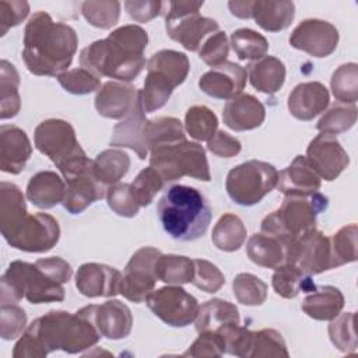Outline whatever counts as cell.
<instances>
[{
	"label": "cell",
	"instance_id": "1",
	"mask_svg": "<svg viewBox=\"0 0 358 358\" xmlns=\"http://www.w3.org/2000/svg\"><path fill=\"white\" fill-rule=\"evenodd\" d=\"M147 45L145 29L134 24L123 25L112 31L108 38L85 46L80 53V64L98 77L129 83L145 67Z\"/></svg>",
	"mask_w": 358,
	"mask_h": 358
},
{
	"label": "cell",
	"instance_id": "2",
	"mask_svg": "<svg viewBox=\"0 0 358 358\" xmlns=\"http://www.w3.org/2000/svg\"><path fill=\"white\" fill-rule=\"evenodd\" d=\"M77 46L78 38L70 25L55 22L48 13L36 11L25 25L22 59L29 73L57 77L67 71Z\"/></svg>",
	"mask_w": 358,
	"mask_h": 358
},
{
	"label": "cell",
	"instance_id": "3",
	"mask_svg": "<svg viewBox=\"0 0 358 358\" xmlns=\"http://www.w3.org/2000/svg\"><path fill=\"white\" fill-rule=\"evenodd\" d=\"M0 231L11 248L28 253L49 252L60 238L57 220L46 213L28 214L22 192L10 182L0 186Z\"/></svg>",
	"mask_w": 358,
	"mask_h": 358
},
{
	"label": "cell",
	"instance_id": "4",
	"mask_svg": "<svg viewBox=\"0 0 358 358\" xmlns=\"http://www.w3.org/2000/svg\"><path fill=\"white\" fill-rule=\"evenodd\" d=\"M157 213L164 231L180 242L201 238L211 221V207L204 194L186 185L171 186L158 200Z\"/></svg>",
	"mask_w": 358,
	"mask_h": 358
},
{
	"label": "cell",
	"instance_id": "5",
	"mask_svg": "<svg viewBox=\"0 0 358 358\" xmlns=\"http://www.w3.org/2000/svg\"><path fill=\"white\" fill-rule=\"evenodd\" d=\"M94 309L95 305H87L76 313L50 310L35 319V331L45 350L78 354L95 345L102 336L94 322Z\"/></svg>",
	"mask_w": 358,
	"mask_h": 358
},
{
	"label": "cell",
	"instance_id": "6",
	"mask_svg": "<svg viewBox=\"0 0 358 358\" xmlns=\"http://www.w3.org/2000/svg\"><path fill=\"white\" fill-rule=\"evenodd\" d=\"M327 207V196L319 192L287 194L281 206L264 217L260 232L278 238L288 248L295 238L316 227L317 215L326 211Z\"/></svg>",
	"mask_w": 358,
	"mask_h": 358
},
{
	"label": "cell",
	"instance_id": "7",
	"mask_svg": "<svg viewBox=\"0 0 358 358\" xmlns=\"http://www.w3.org/2000/svg\"><path fill=\"white\" fill-rule=\"evenodd\" d=\"M35 147L49 157L67 180L85 171L92 161L87 157L76 137L74 127L63 119H46L41 122L34 133Z\"/></svg>",
	"mask_w": 358,
	"mask_h": 358
},
{
	"label": "cell",
	"instance_id": "8",
	"mask_svg": "<svg viewBox=\"0 0 358 358\" xmlns=\"http://www.w3.org/2000/svg\"><path fill=\"white\" fill-rule=\"evenodd\" d=\"M22 298L35 305L60 302L64 299V288L35 263L15 260L1 275L0 302L17 303Z\"/></svg>",
	"mask_w": 358,
	"mask_h": 358
},
{
	"label": "cell",
	"instance_id": "9",
	"mask_svg": "<svg viewBox=\"0 0 358 358\" xmlns=\"http://www.w3.org/2000/svg\"><path fill=\"white\" fill-rule=\"evenodd\" d=\"M150 166H152L165 183L183 176L210 182V166L206 150L199 143L180 140L155 145L150 150Z\"/></svg>",
	"mask_w": 358,
	"mask_h": 358
},
{
	"label": "cell",
	"instance_id": "10",
	"mask_svg": "<svg viewBox=\"0 0 358 358\" xmlns=\"http://www.w3.org/2000/svg\"><path fill=\"white\" fill-rule=\"evenodd\" d=\"M278 171L268 162L250 159L234 166L225 180L229 199L239 206L260 203L277 185Z\"/></svg>",
	"mask_w": 358,
	"mask_h": 358
},
{
	"label": "cell",
	"instance_id": "11",
	"mask_svg": "<svg viewBox=\"0 0 358 358\" xmlns=\"http://www.w3.org/2000/svg\"><path fill=\"white\" fill-rule=\"evenodd\" d=\"M203 4L204 1H171L165 15L168 36L190 52H199L201 41L220 28L215 20L199 13Z\"/></svg>",
	"mask_w": 358,
	"mask_h": 358
},
{
	"label": "cell",
	"instance_id": "12",
	"mask_svg": "<svg viewBox=\"0 0 358 358\" xmlns=\"http://www.w3.org/2000/svg\"><path fill=\"white\" fill-rule=\"evenodd\" d=\"M148 309L172 327H186L194 322L199 312L197 299L179 285L154 289L145 299Z\"/></svg>",
	"mask_w": 358,
	"mask_h": 358
},
{
	"label": "cell",
	"instance_id": "13",
	"mask_svg": "<svg viewBox=\"0 0 358 358\" xmlns=\"http://www.w3.org/2000/svg\"><path fill=\"white\" fill-rule=\"evenodd\" d=\"M159 255L161 250L151 246H143L133 253L122 274L120 295L134 303H141L147 299L158 281L155 262Z\"/></svg>",
	"mask_w": 358,
	"mask_h": 358
},
{
	"label": "cell",
	"instance_id": "14",
	"mask_svg": "<svg viewBox=\"0 0 358 358\" xmlns=\"http://www.w3.org/2000/svg\"><path fill=\"white\" fill-rule=\"evenodd\" d=\"M287 263L313 275L334 268L330 238L316 227L295 238L287 248Z\"/></svg>",
	"mask_w": 358,
	"mask_h": 358
},
{
	"label": "cell",
	"instance_id": "15",
	"mask_svg": "<svg viewBox=\"0 0 358 358\" xmlns=\"http://www.w3.org/2000/svg\"><path fill=\"white\" fill-rule=\"evenodd\" d=\"M338 38L337 28L329 21L308 18L294 28L289 45L313 57H327L336 50Z\"/></svg>",
	"mask_w": 358,
	"mask_h": 358
},
{
	"label": "cell",
	"instance_id": "16",
	"mask_svg": "<svg viewBox=\"0 0 358 358\" xmlns=\"http://www.w3.org/2000/svg\"><path fill=\"white\" fill-rule=\"evenodd\" d=\"M306 159L320 179L334 180L348 166L350 157L333 134H317L306 148Z\"/></svg>",
	"mask_w": 358,
	"mask_h": 358
},
{
	"label": "cell",
	"instance_id": "17",
	"mask_svg": "<svg viewBox=\"0 0 358 358\" xmlns=\"http://www.w3.org/2000/svg\"><path fill=\"white\" fill-rule=\"evenodd\" d=\"M246 69L234 62H225L204 73L199 80V88L211 98L229 101L242 94L246 85Z\"/></svg>",
	"mask_w": 358,
	"mask_h": 358
},
{
	"label": "cell",
	"instance_id": "18",
	"mask_svg": "<svg viewBox=\"0 0 358 358\" xmlns=\"http://www.w3.org/2000/svg\"><path fill=\"white\" fill-rule=\"evenodd\" d=\"M122 273L101 263H84L76 273V287L84 296H115L120 294Z\"/></svg>",
	"mask_w": 358,
	"mask_h": 358
},
{
	"label": "cell",
	"instance_id": "19",
	"mask_svg": "<svg viewBox=\"0 0 358 358\" xmlns=\"http://www.w3.org/2000/svg\"><path fill=\"white\" fill-rule=\"evenodd\" d=\"M64 182L66 193L62 204L70 214H80L92 203L106 196L108 187L92 173V164L85 171Z\"/></svg>",
	"mask_w": 358,
	"mask_h": 358
},
{
	"label": "cell",
	"instance_id": "20",
	"mask_svg": "<svg viewBox=\"0 0 358 358\" xmlns=\"http://www.w3.org/2000/svg\"><path fill=\"white\" fill-rule=\"evenodd\" d=\"M140 90L120 81L105 83L95 96L96 112L106 119H123L134 108Z\"/></svg>",
	"mask_w": 358,
	"mask_h": 358
},
{
	"label": "cell",
	"instance_id": "21",
	"mask_svg": "<svg viewBox=\"0 0 358 358\" xmlns=\"http://www.w3.org/2000/svg\"><path fill=\"white\" fill-rule=\"evenodd\" d=\"M148 119H145V110L141 102V92L133 108V110L126 116L124 120L113 127L110 145L112 147H126L133 150L140 159H145L150 154L148 145L144 137V127Z\"/></svg>",
	"mask_w": 358,
	"mask_h": 358
},
{
	"label": "cell",
	"instance_id": "22",
	"mask_svg": "<svg viewBox=\"0 0 358 358\" xmlns=\"http://www.w3.org/2000/svg\"><path fill=\"white\" fill-rule=\"evenodd\" d=\"M32 154V145L27 133L13 124L0 127V169L18 175Z\"/></svg>",
	"mask_w": 358,
	"mask_h": 358
},
{
	"label": "cell",
	"instance_id": "23",
	"mask_svg": "<svg viewBox=\"0 0 358 358\" xmlns=\"http://www.w3.org/2000/svg\"><path fill=\"white\" fill-rule=\"evenodd\" d=\"M330 101L329 90L319 81L298 84L288 95L287 108L298 120H312L327 108Z\"/></svg>",
	"mask_w": 358,
	"mask_h": 358
},
{
	"label": "cell",
	"instance_id": "24",
	"mask_svg": "<svg viewBox=\"0 0 358 358\" xmlns=\"http://www.w3.org/2000/svg\"><path fill=\"white\" fill-rule=\"evenodd\" d=\"M266 117L263 103L250 94H239L227 101L222 109V120L234 131L253 130L259 127Z\"/></svg>",
	"mask_w": 358,
	"mask_h": 358
},
{
	"label": "cell",
	"instance_id": "25",
	"mask_svg": "<svg viewBox=\"0 0 358 358\" xmlns=\"http://www.w3.org/2000/svg\"><path fill=\"white\" fill-rule=\"evenodd\" d=\"M94 322L101 336L109 340L126 338L133 327V316L129 306L117 299L95 305Z\"/></svg>",
	"mask_w": 358,
	"mask_h": 358
},
{
	"label": "cell",
	"instance_id": "26",
	"mask_svg": "<svg viewBox=\"0 0 358 358\" xmlns=\"http://www.w3.org/2000/svg\"><path fill=\"white\" fill-rule=\"evenodd\" d=\"M322 179L310 166L305 155H296L292 162L278 173L277 189L282 194H309L320 189Z\"/></svg>",
	"mask_w": 358,
	"mask_h": 358
},
{
	"label": "cell",
	"instance_id": "27",
	"mask_svg": "<svg viewBox=\"0 0 358 358\" xmlns=\"http://www.w3.org/2000/svg\"><path fill=\"white\" fill-rule=\"evenodd\" d=\"M66 182L53 171H41L31 176L27 185V199L38 208H52L63 203Z\"/></svg>",
	"mask_w": 358,
	"mask_h": 358
},
{
	"label": "cell",
	"instance_id": "28",
	"mask_svg": "<svg viewBox=\"0 0 358 358\" xmlns=\"http://www.w3.org/2000/svg\"><path fill=\"white\" fill-rule=\"evenodd\" d=\"M295 17V4L288 0H257L252 3V18L267 32H280L291 25Z\"/></svg>",
	"mask_w": 358,
	"mask_h": 358
},
{
	"label": "cell",
	"instance_id": "29",
	"mask_svg": "<svg viewBox=\"0 0 358 358\" xmlns=\"http://www.w3.org/2000/svg\"><path fill=\"white\" fill-rule=\"evenodd\" d=\"M343 292L333 285L316 287L302 301V310L315 320H331L344 308Z\"/></svg>",
	"mask_w": 358,
	"mask_h": 358
},
{
	"label": "cell",
	"instance_id": "30",
	"mask_svg": "<svg viewBox=\"0 0 358 358\" xmlns=\"http://www.w3.org/2000/svg\"><path fill=\"white\" fill-rule=\"evenodd\" d=\"M252 87L264 94H275L285 81V66L274 56H263L250 62L246 69Z\"/></svg>",
	"mask_w": 358,
	"mask_h": 358
},
{
	"label": "cell",
	"instance_id": "31",
	"mask_svg": "<svg viewBox=\"0 0 358 358\" xmlns=\"http://www.w3.org/2000/svg\"><path fill=\"white\" fill-rule=\"evenodd\" d=\"M248 257L257 266L277 268L287 263V248L275 236L263 232L253 234L246 245Z\"/></svg>",
	"mask_w": 358,
	"mask_h": 358
},
{
	"label": "cell",
	"instance_id": "32",
	"mask_svg": "<svg viewBox=\"0 0 358 358\" xmlns=\"http://www.w3.org/2000/svg\"><path fill=\"white\" fill-rule=\"evenodd\" d=\"M194 322L197 333L217 331L224 326L239 323L241 316L238 308L234 303L220 298H213L199 306Z\"/></svg>",
	"mask_w": 358,
	"mask_h": 358
},
{
	"label": "cell",
	"instance_id": "33",
	"mask_svg": "<svg viewBox=\"0 0 358 358\" xmlns=\"http://www.w3.org/2000/svg\"><path fill=\"white\" fill-rule=\"evenodd\" d=\"M271 285L277 295L287 299L295 298L299 292L309 294L316 288L312 275L291 263H285L275 268L271 277Z\"/></svg>",
	"mask_w": 358,
	"mask_h": 358
},
{
	"label": "cell",
	"instance_id": "34",
	"mask_svg": "<svg viewBox=\"0 0 358 358\" xmlns=\"http://www.w3.org/2000/svg\"><path fill=\"white\" fill-rule=\"evenodd\" d=\"M130 157L119 148H108L101 151L92 161V173L105 186L119 183L129 172Z\"/></svg>",
	"mask_w": 358,
	"mask_h": 358
},
{
	"label": "cell",
	"instance_id": "35",
	"mask_svg": "<svg viewBox=\"0 0 358 358\" xmlns=\"http://www.w3.org/2000/svg\"><path fill=\"white\" fill-rule=\"evenodd\" d=\"M246 227L242 220L231 213L220 217L211 232L214 246L222 252H235L246 241Z\"/></svg>",
	"mask_w": 358,
	"mask_h": 358
},
{
	"label": "cell",
	"instance_id": "36",
	"mask_svg": "<svg viewBox=\"0 0 358 358\" xmlns=\"http://www.w3.org/2000/svg\"><path fill=\"white\" fill-rule=\"evenodd\" d=\"M20 74L14 64L7 60L0 62V117L1 120L17 116L21 108L18 94Z\"/></svg>",
	"mask_w": 358,
	"mask_h": 358
},
{
	"label": "cell",
	"instance_id": "37",
	"mask_svg": "<svg viewBox=\"0 0 358 358\" xmlns=\"http://www.w3.org/2000/svg\"><path fill=\"white\" fill-rule=\"evenodd\" d=\"M175 88L176 85L168 76L158 70L147 69L144 88L140 90L141 102L145 113H151L161 109L168 102Z\"/></svg>",
	"mask_w": 358,
	"mask_h": 358
},
{
	"label": "cell",
	"instance_id": "38",
	"mask_svg": "<svg viewBox=\"0 0 358 358\" xmlns=\"http://www.w3.org/2000/svg\"><path fill=\"white\" fill-rule=\"evenodd\" d=\"M193 273V260L186 256L161 253L155 262L157 278L169 285H182L192 282Z\"/></svg>",
	"mask_w": 358,
	"mask_h": 358
},
{
	"label": "cell",
	"instance_id": "39",
	"mask_svg": "<svg viewBox=\"0 0 358 358\" xmlns=\"http://www.w3.org/2000/svg\"><path fill=\"white\" fill-rule=\"evenodd\" d=\"M147 69L164 73L178 87L186 80L190 70V63L185 53L172 49H162L150 57L147 62Z\"/></svg>",
	"mask_w": 358,
	"mask_h": 358
},
{
	"label": "cell",
	"instance_id": "40",
	"mask_svg": "<svg viewBox=\"0 0 358 358\" xmlns=\"http://www.w3.org/2000/svg\"><path fill=\"white\" fill-rule=\"evenodd\" d=\"M144 137L148 150L155 145L186 140L182 122L172 116H162L147 120L144 127Z\"/></svg>",
	"mask_w": 358,
	"mask_h": 358
},
{
	"label": "cell",
	"instance_id": "41",
	"mask_svg": "<svg viewBox=\"0 0 358 358\" xmlns=\"http://www.w3.org/2000/svg\"><path fill=\"white\" fill-rule=\"evenodd\" d=\"M229 45L239 60L255 62L266 56L268 50L267 39L250 28H239L234 31L229 38Z\"/></svg>",
	"mask_w": 358,
	"mask_h": 358
},
{
	"label": "cell",
	"instance_id": "42",
	"mask_svg": "<svg viewBox=\"0 0 358 358\" xmlns=\"http://www.w3.org/2000/svg\"><path fill=\"white\" fill-rule=\"evenodd\" d=\"M330 88L340 103L355 105L358 101V64L351 62L337 67L331 76Z\"/></svg>",
	"mask_w": 358,
	"mask_h": 358
},
{
	"label": "cell",
	"instance_id": "43",
	"mask_svg": "<svg viewBox=\"0 0 358 358\" xmlns=\"http://www.w3.org/2000/svg\"><path fill=\"white\" fill-rule=\"evenodd\" d=\"M218 127V119L215 113L204 106H190L185 115V129L187 134L197 141H208Z\"/></svg>",
	"mask_w": 358,
	"mask_h": 358
},
{
	"label": "cell",
	"instance_id": "44",
	"mask_svg": "<svg viewBox=\"0 0 358 358\" xmlns=\"http://www.w3.org/2000/svg\"><path fill=\"white\" fill-rule=\"evenodd\" d=\"M355 313L345 312L338 313L330 320L327 327L330 341L337 350L345 354H354L357 351V336H355Z\"/></svg>",
	"mask_w": 358,
	"mask_h": 358
},
{
	"label": "cell",
	"instance_id": "45",
	"mask_svg": "<svg viewBox=\"0 0 358 358\" xmlns=\"http://www.w3.org/2000/svg\"><path fill=\"white\" fill-rule=\"evenodd\" d=\"M357 116H358L357 105L337 103L324 112V115L319 119L316 129L320 133L336 136L350 130L355 124Z\"/></svg>",
	"mask_w": 358,
	"mask_h": 358
},
{
	"label": "cell",
	"instance_id": "46",
	"mask_svg": "<svg viewBox=\"0 0 358 358\" xmlns=\"http://www.w3.org/2000/svg\"><path fill=\"white\" fill-rule=\"evenodd\" d=\"M236 301L246 306H259L267 298V284L250 273H239L232 281Z\"/></svg>",
	"mask_w": 358,
	"mask_h": 358
},
{
	"label": "cell",
	"instance_id": "47",
	"mask_svg": "<svg viewBox=\"0 0 358 358\" xmlns=\"http://www.w3.org/2000/svg\"><path fill=\"white\" fill-rule=\"evenodd\" d=\"M81 14L87 22L95 28L109 29L115 27L120 15V3L112 1H83L80 4Z\"/></svg>",
	"mask_w": 358,
	"mask_h": 358
},
{
	"label": "cell",
	"instance_id": "48",
	"mask_svg": "<svg viewBox=\"0 0 358 358\" xmlns=\"http://www.w3.org/2000/svg\"><path fill=\"white\" fill-rule=\"evenodd\" d=\"M357 224L340 228L330 236V248L334 268L357 260Z\"/></svg>",
	"mask_w": 358,
	"mask_h": 358
},
{
	"label": "cell",
	"instance_id": "49",
	"mask_svg": "<svg viewBox=\"0 0 358 358\" xmlns=\"http://www.w3.org/2000/svg\"><path fill=\"white\" fill-rule=\"evenodd\" d=\"M285 340L274 329H262L253 331V341L249 358H281L288 357Z\"/></svg>",
	"mask_w": 358,
	"mask_h": 358
},
{
	"label": "cell",
	"instance_id": "50",
	"mask_svg": "<svg viewBox=\"0 0 358 358\" xmlns=\"http://www.w3.org/2000/svg\"><path fill=\"white\" fill-rule=\"evenodd\" d=\"M105 197L109 208L124 218H131L137 215L141 207L137 201L131 183H116L109 186Z\"/></svg>",
	"mask_w": 358,
	"mask_h": 358
},
{
	"label": "cell",
	"instance_id": "51",
	"mask_svg": "<svg viewBox=\"0 0 358 358\" xmlns=\"http://www.w3.org/2000/svg\"><path fill=\"white\" fill-rule=\"evenodd\" d=\"M56 78L64 91L74 95H87L101 88L99 77L84 67L67 70Z\"/></svg>",
	"mask_w": 358,
	"mask_h": 358
},
{
	"label": "cell",
	"instance_id": "52",
	"mask_svg": "<svg viewBox=\"0 0 358 358\" xmlns=\"http://www.w3.org/2000/svg\"><path fill=\"white\" fill-rule=\"evenodd\" d=\"M217 333L224 338L225 352L241 358H249L253 341V331L250 329L241 326L239 323H234L221 327Z\"/></svg>",
	"mask_w": 358,
	"mask_h": 358
},
{
	"label": "cell",
	"instance_id": "53",
	"mask_svg": "<svg viewBox=\"0 0 358 358\" xmlns=\"http://www.w3.org/2000/svg\"><path fill=\"white\" fill-rule=\"evenodd\" d=\"M164 179L152 166L141 169L136 179L131 182V187L141 207L150 206L157 193L164 187Z\"/></svg>",
	"mask_w": 358,
	"mask_h": 358
},
{
	"label": "cell",
	"instance_id": "54",
	"mask_svg": "<svg viewBox=\"0 0 358 358\" xmlns=\"http://www.w3.org/2000/svg\"><path fill=\"white\" fill-rule=\"evenodd\" d=\"M194 273L192 278V284L199 289L214 294L221 289L225 284V277L221 270L208 260L204 259H193Z\"/></svg>",
	"mask_w": 358,
	"mask_h": 358
},
{
	"label": "cell",
	"instance_id": "55",
	"mask_svg": "<svg viewBox=\"0 0 358 358\" xmlns=\"http://www.w3.org/2000/svg\"><path fill=\"white\" fill-rule=\"evenodd\" d=\"M0 334L3 340H14L27 329V313L17 303H1Z\"/></svg>",
	"mask_w": 358,
	"mask_h": 358
},
{
	"label": "cell",
	"instance_id": "56",
	"mask_svg": "<svg viewBox=\"0 0 358 358\" xmlns=\"http://www.w3.org/2000/svg\"><path fill=\"white\" fill-rule=\"evenodd\" d=\"M229 53V42L224 31L211 34L200 46L199 57L211 67H217L227 62Z\"/></svg>",
	"mask_w": 358,
	"mask_h": 358
},
{
	"label": "cell",
	"instance_id": "57",
	"mask_svg": "<svg viewBox=\"0 0 358 358\" xmlns=\"http://www.w3.org/2000/svg\"><path fill=\"white\" fill-rule=\"evenodd\" d=\"M225 354V343L217 331H201L183 357H221Z\"/></svg>",
	"mask_w": 358,
	"mask_h": 358
},
{
	"label": "cell",
	"instance_id": "58",
	"mask_svg": "<svg viewBox=\"0 0 358 358\" xmlns=\"http://www.w3.org/2000/svg\"><path fill=\"white\" fill-rule=\"evenodd\" d=\"M29 14L28 1L1 0L0 1V35L4 36L13 27L20 25Z\"/></svg>",
	"mask_w": 358,
	"mask_h": 358
},
{
	"label": "cell",
	"instance_id": "59",
	"mask_svg": "<svg viewBox=\"0 0 358 358\" xmlns=\"http://www.w3.org/2000/svg\"><path fill=\"white\" fill-rule=\"evenodd\" d=\"M241 141L224 130H217L214 136L207 141V150L221 158L235 157L241 152Z\"/></svg>",
	"mask_w": 358,
	"mask_h": 358
},
{
	"label": "cell",
	"instance_id": "60",
	"mask_svg": "<svg viewBox=\"0 0 358 358\" xmlns=\"http://www.w3.org/2000/svg\"><path fill=\"white\" fill-rule=\"evenodd\" d=\"M164 3L159 0H127L124 1V8L131 20L137 22H148L158 17L162 11Z\"/></svg>",
	"mask_w": 358,
	"mask_h": 358
},
{
	"label": "cell",
	"instance_id": "61",
	"mask_svg": "<svg viewBox=\"0 0 358 358\" xmlns=\"http://www.w3.org/2000/svg\"><path fill=\"white\" fill-rule=\"evenodd\" d=\"M35 264L46 273L50 278L60 284L69 282V280L73 275V268L70 263H67L64 259L53 256V257H45V259H38Z\"/></svg>",
	"mask_w": 358,
	"mask_h": 358
},
{
	"label": "cell",
	"instance_id": "62",
	"mask_svg": "<svg viewBox=\"0 0 358 358\" xmlns=\"http://www.w3.org/2000/svg\"><path fill=\"white\" fill-rule=\"evenodd\" d=\"M252 0H235L228 3V8L232 15L238 18H252Z\"/></svg>",
	"mask_w": 358,
	"mask_h": 358
}]
</instances>
